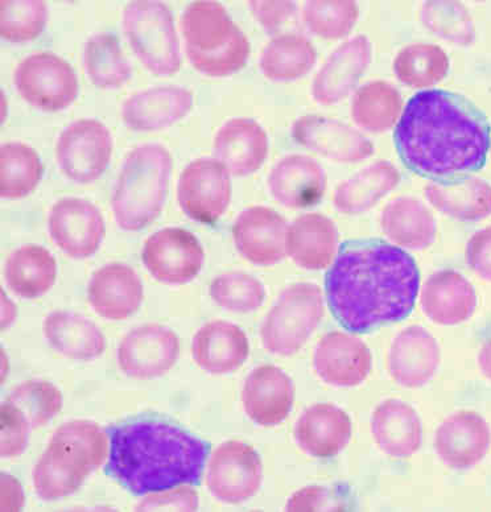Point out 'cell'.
<instances>
[{
    "instance_id": "1",
    "label": "cell",
    "mask_w": 491,
    "mask_h": 512,
    "mask_svg": "<svg viewBox=\"0 0 491 512\" xmlns=\"http://www.w3.org/2000/svg\"><path fill=\"white\" fill-rule=\"evenodd\" d=\"M419 288L414 258L382 239L342 243L325 276L330 312L352 333H369L407 319Z\"/></svg>"
},
{
    "instance_id": "2",
    "label": "cell",
    "mask_w": 491,
    "mask_h": 512,
    "mask_svg": "<svg viewBox=\"0 0 491 512\" xmlns=\"http://www.w3.org/2000/svg\"><path fill=\"white\" fill-rule=\"evenodd\" d=\"M394 140L410 171L439 181L484 167L491 143L485 115L468 99L440 89L424 90L408 101Z\"/></svg>"
},
{
    "instance_id": "3",
    "label": "cell",
    "mask_w": 491,
    "mask_h": 512,
    "mask_svg": "<svg viewBox=\"0 0 491 512\" xmlns=\"http://www.w3.org/2000/svg\"><path fill=\"white\" fill-rule=\"evenodd\" d=\"M106 432L110 450L105 472L136 497L201 482L210 444L183 428L138 419Z\"/></svg>"
},
{
    "instance_id": "4",
    "label": "cell",
    "mask_w": 491,
    "mask_h": 512,
    "mask_svg": "<svg viewBox=\"0 0 491 512\" xmlns=\"http://www.w3.org/2000/svg\"><path fill=\"white\" fill-rule=\"evenodd\" d=\"M107 432L88 420H74L53 433L51 443L33 469V487L43 501L76 493L86 478L109 457Z\"/></svg>"
},
{
    "instance_id": "5",
    "label": "cell",
    "mask_w": 491,
    "mask_h": 512,
    "mask_svg": "<svg viewBox=\"0 0 491 512\" xmlns=\"http://www.w3.org/2000/svg\"><path fill=\"white\" fill-rule=\"evenodd\" d=\"M172 168V156L162 144H143L127 155L111 197L119 229L142 230L162 214Z\"/></svg>"
},
{
    "instance_id": "6",
    "label": "cell",
    "mask_w": 491,
    "mask_h": 512,
    "mask_svg": "<svg viewBox=\"0 0 491 512\" xmlns=\"http://www.w3.org/2000/svg\"><path fill=\"white\" fill-rule=\"evenodd\" d=\"M180 28L189 61L206 76H231L249 60V40L221 3L200 0L189 4L181 15Z\"/></svg>"
},
{
    "instance_id": "7",
    "label": "cell",
    "mask_w": 491,
    "mask_h": 512,
    "mask_svg": "<svg viewBox=\"0 0 491 512\" xmlns=\"http://www.w3.org/2000/svg\"><path fill=\"white\" fill-rule=\"evenodd\" d=\"M123 32L132 52L150 72L162 77L179 72L183 64L180 41L167 4L130 2L123 11Z\"/></svg>"
},
{
    "instance_id": "8",
    "label": "cell",
    "mask_w": 491,
    "mask_h": 512,
    "mask_svg": "<svg viewBox=\"0 0 491 512\" xmlns=\"http://www.w3.org/2000/svg\"><path fill=\"white\" fill-rule=\"evenodd\" d=\"M324 316V296L319 286L296 283L284 289L267 313L261 328L267 352L288 355L299 352Z\"/></svg>"
},
{
    "instance_id": "9",
    "label": "cell",
    "mask_w": 491,
    "mask_h": 512,
    "mask_svg": "<svg viewBox=\"0 0 491 512\" xmlns=\"http://www.w3.org/2000/svg\"><path fill=\"white\" fill-rule=\"evenodd\" d=\"M14 85L20 97L36 109H68L78 96V80L72 66L53 53H35L19 64Z\"/></svg>"
},
{
    "instance_id": "10",
    "label": "cell",
    "mask_w": 491,
    "mask_h": 512,
    "mask_svg": "<svg viewBox=\"0 0 491 512\" xmlns=\"http://www.w3.org/2000/svg\"><path fill=\"white\" fill-rule=\"evenodd\" d=\"M113 138L109 128L96 119H80L61 132L56 144L57 164L66 179L90 184L109 167Z\"/></svg>"
},
{
    "instance_id": "11",
    "label": "cell",
    "mask_w": 491,
    "mask_h": 512,
    "mask_svg": "<svg viewBox=\"0 0 491 512\" xmlns=\"http://www.w3.org/2000/svg\"><path fill=\"white\" fill-rule=\"evenodd\" d=\"M263 465L253 447L241 441H226L210 457L206 485L218 501L238 505L261 489Z\"/></svg>"
},
{
    "instance_id": "12",
    "label": "cell",
    "mask_w": 491,
    "mask_h": 512,
    "mask_svg": "<svg viewBox=\"0 0 491 512\" xmlns=\"http://www.w3.org/2000/svg\"><path fill=\"white\" fill-rule=\"evenodd\" d=\"M142 260L158 282L183 286L192 282L204 266L205 253L191 231L167 227L144 243Z\"/></svg>"
},
{
    "instance_id": "13",
    "label": "cell",
    "mask_w": 491,
    "mask_h": 512,
    "mask_svg": "<svg viewBox=\"0 0 491 512\" xmlns=\"http://www.w3.org/2000/svg\"><path fill=\"white\" fill-rule=\"evenodd\" d=\"M231 183L228 169L216 159L192 161L181 173L177 200L191 220L214 224L230 204Z\"/></svg>"
},
{
    "instance_id": "14",
    "label": "cell",
    "mask_w": 491,
    "mask_h": 512,
    "mask_svg": "<svg viewBox=\"0 0 491 512\" xmlns=\"http://www.w3.org/2000/svg\"><path fill=\"white\" fill-rule=\"evenodd\" d=\"M180 354L176 333L167 326L147 324L132 329L118 348V366L127 377L154 379L167 374Z\"/></svg>"
},
{
    "instance_id": "15",
    "label": "cell",
    "mask_w": 491,
    "mask_h": 512,
    "mask_svg": "<svg viewBox=\"0 0 491 512\" xmlns=\"http://www.w3.org/2000/svg\"><path fill=\"white\" fill-rule=\"evenodd\" d=\"M52 241L70 258L97 253L105 237V222L96 205L84 198L66 197L52 206L48 217Z\"/></svg>"
},
{
    "instance_id": "16",
    "label": "cell",
    "mask_w": 491,
    "mask_h": 512,
    "mask_svg": "<svg viewBox=\"0 0 491 512\" xmlns=\"http://www.w3.org/2000/svg\"><path fill=\"white\" fill-rule=\"evenodd\" d=\"M287 234V221L266 206L243 210L233 226L238 253L261 267L274 266L286 258Z\"/></svg>"
},
{
    "instance_id": "17",
    "label": "cell",
    "mask_w": 491,
    "mask_h": 512,
    "mask_svg": "<svg viewBox=\"0 0 491 512\" xmlns=\"http://www.w3.org/2000/svg\"><path fill=\"white\" fill-rule=\"evenodd\" d=\"M297 144L338 163H356L374 154V144L354 128L321 115H305L292 126Z\"/></svg>"
},
{
    "instance_id": "18",
    "label": "cell",
    "mask_w": 491,
    "mask_h": 512,
    "mask_svg": "<svg viewBox=\"0 0 491 512\" xmlns=\"http://www.w3.org/2000/svg\"><path fill=\"white\" fill-rule=\"evenodd\" d=\"M313 367L321 381L329 386L356 387L369 377L373 355L360 338L332 332L316 346Z\"/></svg>"
},
{
    "instance_id": "19",
    "label": "cell",
    "mask_w": 491,
    "mask_h": 512,
    "mask_svg": "<svg viewBox=\"0 0 491 512\" xmlns=\"http://www.w3.org/2000/svg\"><path fill=\"white\" fill-rule=\"evenodd\" d=\"M491 444L489 424L472 411L456 412L437 428V456L449 468L468 470L480 464Z\"/></svg>"
},
{
    "instance_id": "20",
    "label": "cell",
    "mask_w": 491,
    "mask_h": 512,
    "mask_svg": "<svg viewBox=\"0 0 491 512\" xmlns=\"http://www.w3.org/2000/svg\"><path fill=\"white\" fill-rule=\"evenodd\" d=\"M294 400V382L279 367H257L243 384V408L246 415L261 427L283 423L290 415Z\"/></svg>"
},
{
    "instance_id": "21",
    "label": "cell",
    "mask_w": 491,
    "mask_h": 512,
    "mask_svg": "<svg viewBox=\"0 0 491 512\" xmlns=\"http://www.w3.org/2000/svg\"><path fill=\"white\" fill-rule=\"evenodd\" d=\"M371 55L373 48L366 36H356L341 44L313 80L312 96L315 101L321 105L344 101L369 68Z\"/></svg>"
},
{
    "instance_id": "22",
    "label": "cell",
    "mask_w": 491,
    "mask_h": 512,
    "mask_svg": "<svg viewBox=\"0 0 491 512\" xmlns=\"http://www.w3.org/2000/svg\"><path fill=\"white\" fill-rule=\"evenodd\" d=\"M143 299L142 280L127 264H106L94 272L90 279L88 300L103 319H129L138 311Z\"/></svg>"
},
{
    "instance_id": "23",
    "label": "cell",
    "mask_w": 491,
    "mask_h": 512,
    "mask_svg": "<svg viewBox=\"0 0 491 512\" xmlns=\"http://www.w3.org/2000/svg\"><path fill=\"white\" fill-rule=\"evenodd\" d=\"M440 361L439 344L423 326H408L391 344L389 370L391 377L400 386H424L436 374Z\"/></svg>"
},
{
    "instance_id": "24",
    "label": "cell",
    "mask_w": 491,
    "mask_h": 512,
    "mask_svg": "<svg viewBox=\"0 0 491 512\" xmlns=\"http://www.w3.org/2000/svg\"><path fill=\"white\" fill-rule=\"evenodd\" d=\"M193 94L183 86H158L126 99L122 119L132 131H158L191 113Z\"/></svg>"
},
{
    "instance_id": "25",
    "label": "cell",
    "mask_w": 491,
    "mask_h": 512,
    "mask_svg": "<svg viewBox=\"0 0 491 512\" xmlns=\"http://www.w3.org/2000/svg\"><path fill=\"white\" fill-rule=\"evenodd\" d=\"M213 154L229 173L243 177L257 172L266 161L268 138L263 127L249 118L226 122L214 138Z\"/></svg>"
},
{
    "instance_id": "26",
    "label": "cell",
    "mask_w": 491,
    "mask_h": 512,
    "mask_svg": "<svg viewBox=\"0 0 491 512\" xmlns=\"http://www.w3.org/2000/svg\"><path fill=\"white\" fill-rule=\"evenodd\" d=\"M272 197L291 209L319 204L327 189V175L317 161L304 155L279 160L268 176Z\"/></svg>"
},
{
    "instance_id": "27",
    "label": "cell",
    "mask_w": 491,
    "mask_h": 512,
    "mask_svg": "<svg viewBox=\"0 0 491 512\" xmlns=\"http://www.w3.org/2000/svg\"><path fill=\"white\" fill-rule=\"evenodd\" d=\"M249 353L245 332L228 321L208 322L192 341L193 359L202 370L213 375L233 373L246 362Z\"/></svg>"
},
{
    "instance_id": "28",
    "label": "cell",
    "mask_w": 491,
    "mask_h": 512,
    "mask_svg": "<svg viewBox=\"0 0 491 512\" xmlns=\"http://www.w3.org/2000/svg\"><path fill=\"white\" fill-rule=\"evenodd\" d=\"M424 315L435 324L452 326L468 321L477 309V293L459 272H435L422 288Z\"/></svg>"
},
{
    "instance_id": "29",
    "label": "cell",
    "mask_w": 491,
    "mask_h": 512,
    "mask_svg": "<svg viewBox=\"0 0 491 512\" xmlns=\"http://www.w3.org/2000/svg\"><path fill=\"white\" fill-rule=\"evenodd\" d=\"M352 437V420L333 404H315L299 417L295 440L301 450L316 458L337 456Z\"/></svg>"
},
{
    "instance_id": "30",
    "label": "cell",
    "mask_w": 491,
    "mask_h": 512,
    "mask_svg": "<svg viewBox=\"0 0 491 512\" xmlns=\"http://www.w3.org/2000/svg\"><path fill=\"white\" fill-rule=\"evenodd\" d=\"M371 433L379 449L396 460L414 456L422 447V421L414 408L402 400H385L375 408Z\"/></svg>"
},
{
    "instance_id": "31",
    "label": "cell",
    "mask_w": 491,
    "mask_h": 512,
    "mask_svg": "<svg viewBox=\"0 0 491 512\" xmlns=\"http://www.w3.org/2000/svg\"><path fill=\"white\" fill-rule=\"evenodd\" d=\"M340 235L336 225L319 213L297 217L288 227L287 254L301 268L324 270L334 262Z\"/></svg>"
},
{
    "instance_id": "32",
    "label": "cell",
    "mask_w": 491,
    "mask_h": 512,
    "mask_svg": "<svg viewBox=\"0 0 491 512\" xmlns=\"http://www.w3.org/2000/svg\"><path fill=\"white\" fill-rule=\"evenodd\" d=\"M424 193L433 208L455 220L477 222L491 214L490 184L478 177L433 181Z\"/></svg>"
},
{
    "instance_id": "33",
    "label": "cell",
    "mask_w": 491,
    "mask_h": 512,
    "mask_svg": "<svg viewBox=\"0 0 491 512\" xmlns=\"http://www.w3.org/2000/svg\"><path fill=\"white\" fill-rule=\"evenodd\" d=\"M43 332L55 352L76 361H92L105 350V337L98 326L74 312H52L45 317Z\"/></svg>"
},
{
    "instance_id": "34",
    "label": "cell",
    "mask_w": 491,
    "mask_h": 512,
    "mask_svg": "<svg viewBox=\"0 0 491 512\" xmlns=\"http://www.w3.org/2000/svg\"><path fill=\"white\" fill-rule=\"evenodd\" d=\"M400 183V173L389 161L381 160L363 168L338 185L333 205L344 214H361L374 208Z\"/></svg>"
},
{
    "instance_id": "35",
    "label": "cell",
    "mask_w": 491,
    "mask_h": 512,
    "mask_svg": "<svg viewBox=\"0 0 491 512\" xmlns=\"http://www.w3.org/2000/svg\"><path fill=\"white\" fill-rule=\"evenodd\" d=\"M55 256L43 246L27 245L8 256L4 278L8 288L22 299L45 295L56 282Z\"/></svg>"
},
{
    "instance_id": "36",
    "label": "cell",
    "mask_w": 491,
    "mask_h": 512,
    "mask_svg": "<svg viewBox=\"0 0 491 512\" xmlns=\"http://www.w3.org/2000/svg\"><path fill=\"white\" fill-rule=\"evenodd\" d=\"M383 233L395 243L410 250L427 249L435 242L436 221L431 212L415 198H396L383 209Z\"/></svg>"
},
{
    "instance_id": "37",
    "label": "cell",
    "mask_w": 491,
    "mask_h": 512,
    "mask_svg": "<svg viewBox=\"0 0 491 512\" xmlns=\"http://www.w3.org/2000/svg\"><path fill=\"white\" fill-rule=\"evenodd\" d=\"M316 60L311 41L297 33H283L264 47L259 66L268 80L295 81L307 76Z\"/></svg>"
},
{
    "instance_id": "38",
    "label": "cell",
    "mask_w": 491,
    "mask_h": 512,
    "mask_svg": "<svg viewBox=\"0 0 491 512\" xmlns=\"http://www.w3.org/2000/svg\"><path fill=\"white\" fill-rule=\"evenodd\" d=\"M403 113V98L395 86L385 81H373L361 86L352 101V118L362 130L382 134L399 122Z\"/></svg>"
},
{
    "instance_id": "39",
    "label": "cell",
    "mask_w": 491,
    "mask_h": 512,
    "mask_svg": "<svg viewBox=\"0 0 491 512\" xmlns=\"http://www.w3.org/2000/svg\"><path fill=\"white\" fill-rule=\"evenodd\" d=\"M84 66L89 80L99 89H119L132 74L117 36L110 33L89 37L84 49Z\"/></svg>"
},
{
    "instance_id": "40",
    "label": "cell",
    "mask_w": 491,
    "mask_h": 512,
    "mask_svg": "<svg viewBox=\"0 0 491 512\" xmlns=\"http://www.w3.org/2000/svg\"><path fill=\"white\" fill-rule=\"evenodd\" d=\"M40 156L27 144L10 142L0 150V196L16 200L35 191L43 177Z\"/></svg>"
},
{
    "instance_id": "41",
    "label": "cell",
    "mask_w": 491,
    "mask_h": 512,
    "mask_svg": "<svg viewBox=\"0 0 491 512\" xmlns=\"http://www.w3.org/2000/svg\"><path fill=\"white\" fill-rule=\"evenodd\" d=\"M449 72L447 53L433 44H412L394 60V73L400 82L415 89L432 88Z\"/></svg>"
},
{
    "instance_id": "42",
    "label": "cell",
    "mask_w": 491,
    "mask_h": 512,
    "mask_svg": "<svg viewBox=\"0 0 491 512\" xmlns=\"http://www.w3.org/2000/svg\"><path fill=\"white\" fill-rule=\"evenodd\" d=\"M424 27L449 43L468 47L476 39L472 16L459 2H426L420 10Z\"/></svg>"
},
{
    "instance_id": "43",
    "label": "cell",
    "mask_w": 491,
    "mask_h": 512,
    "mask_svg": "<svg viewBox=\"0 0 491 512\" xmlns=\"http://www.w3.org/2000/svg\"><path fill=\"white\" fill-rule=\"evenodd\" d=\"M48 16L47 3L41 0H3L0 4V33L10 43H27L41 35Z\"/></svg>"
},
{
    "instance_id": "44",
    "label": "cell",
    "mask_w": 491,
    "mask_h": 512,
    "mask_svg": "<svg viewBox=\"0 0 491 512\" xmlns=\"http://www.w3.org/2000/svg\"><path fill=\"white\" fill-rule=\"evenodd\" d=\"M209 293L214 303L234 313L257 311L266 300L263 284L245 272H229L218 276L210 284Z\"/></svg>"
},
{
    "instance_id": "45",
    "label": "cell",
    "mask_w": 491,
    "mask_h": 512,
    "mask_svg": "<svg viewBox=\"0 0 491 512\" xmlns=\"http://www.w3.org/2000/svg\"><path fill=\"white\" fill-rule=\"evenodd\" d=\"M6 400L22 412L32 429L47 425L63 407L59 388L45 381L24 382Z\"/></svg>"
},
{
    "instance_id": "46",
    "label": "cell",
    "mask_w": 491,
    "mask_h": 512,
    "mask_svg": "<svg viewBox=\"0 0 491 512\" xmlns=\"http://www.w3.org/2000/svg\"><path fill=\"white\" fill-rule=\"evenodd\" d=\"M360 10L356 2H308L304 6L305 26L321 39L336 40L348 35L356 26Z\"/></svg>"
},
{
    "instance_id": "47",
    "label": "cell",
    "mask_w": 491,
    "mask_h": 512,
    "mask_svg": "<svg viewBox=\"0 0 491 512\" xmlns=\"http://www.w3.org/2000/svg\"><path fill=\"white\" fill-rule=\"evenodd\" d=\"M0 421V454L3 458L19 457L28 447L32 429L30 423L22 412L7 400L0 407Z\"/></svg>"
},
{
    "instance_id": "48",
    "label": "cell",
    "mask_w": 491,
    "mask_h": 512,
    "mask_svg": "<svg viewBox=\"0 0 491 512\" xmlns=\"http://www.w3.org/2000/svg\"><path fill=\"white\" fill-rule=\"evenodd\" d=\"M198 495L191 487H179L147 495L135 511H197Z\"/></svg>"
},
{
    "instance_id": "49",
    "label": "cell",
    "mask_w": 491,
    "mask_h": 512,
    "mask_svg": "<svg viewBox=\"0 0 491 512\" xmlns=\"http://www.w3.org/2000/svg\"><path fill=\"white\" fill-rule=\"evenodd\" d=\"M255 19L270 35H276L297 14L294 2H249Z\"/></svg>"
},
{
    "instance_id": "50",
    "label": "cell",
    "mask_w": 491,
    "mask_h": 512,
    "mask_svg": "<svg viewBox=\"0 0 491 512\" xmlns=\"http://www.w3.org/2000/svg\"><path fill=\"white\" fill-rule=\"evenodd\" d=\"M466 263L470 270L491 282V226L477 231L466 245Z\"/></svg>"
},
{
    "instance_id": "51",
    "label": "cell",
    "mask_w": 491,
    "mask_h": 512,
    "mask_svg": "<svg viewBox=\"0 0 491 512\" xmlns=\"http://www.w3.org/2000/svg\"><path fill=\"white\" fill-rule=\"evenodd\" d=\"M340 509L333 501L332 493L324 487H305L288 501L287 511H336Z\"/></svg>"
},
{
    "instance_id": "52",
    "label": "cell",
    "mask_w": 491,
    "mask_h": 512,
    "mask_svg": "<svg viewBox=\"0 0 491 512\" xmlns=\"http://www.w3.org/2000/svg\"><path fill=\"white\" fill-rule=\"evenodd\" d=\"M478 367H480L482 375L491 381V338L485 342L478 354Z\"/></svg>"
}]
</instances>
